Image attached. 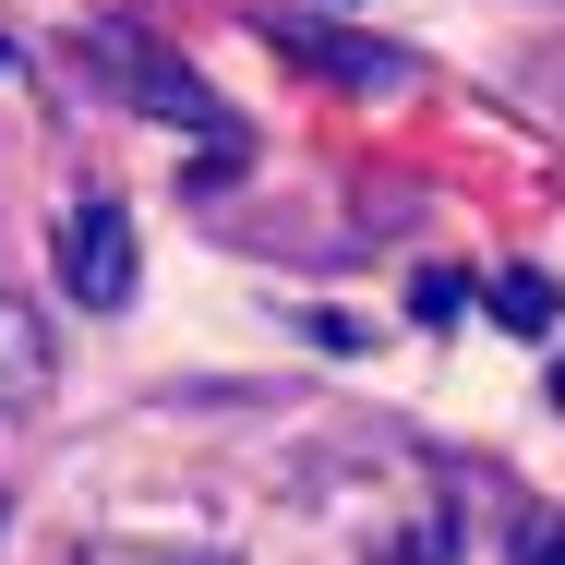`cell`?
Returning a JSON list of instances; mask_svg holds the SVG:
<instances>
[{"label":"cell","mask_w":565,"mask_h":565,"mask_svg":"<svg viewBox=\"0 0 565 565\" xmlns=\"http://www.w3.org/2000/svg\"><path fill=\"white\" fill-rule=\"evenodd\" d=\"M132 217H120L109 193H73V217H61V289L85 301V313H120L132 301Z\"/></svg>","instance_id":"1"},{"label":"cell","mask_w":565,"mask_h":565,"mask_svg":"<svg viewBox=\"0 0 565 565\" xmlns=\"http://www.w3.org/2000/svg\"><path fill=\"white\" fill-rule=\"evenodd\" d=\"M97 85H120V97H145V109H169V120H193V132H217V97L181 85V73H157V49H132V36H97Z\"/></svg>","instance_id":"2"},{"label":"cell","mask_w":565,"mask_h":565,"mask_svg":"<svg viewBox=\"0 0 565 565\" xmlns=\"http://www.w3.org/2000/svg\"><path fill=\"white\" fill-rule=\"evenodd\" d=\"M24 397H49V326L24 301H0V409H24Z\"/></svg>","instance_id":"3"},{"label":"cell","mask_w":565,"mask_h":565,"mask_svg":"<svg viewBox=\"0 0 565 565\" xmlns=\"http://www.w3.org/2000/svg\"><path fill=\"white\" fill-rule=\"evenodd\" d=\"M493 313L542 338V326H554V277H493Z\"/></svg>","instance_id":"4"},{"label":"cell","mask_w":565,"mask_h":565,"mask_svg":"<svg viewBox=\"0 0 565 565\" xmlns=\"http://www.w3.org/2000/svg\"><path fill=\"white\" fill-rule=\"evenodd\" d=\"M530 565H565V530H542V542H530Z\"/></svg>","instance_id":"5"}]
</instances>
